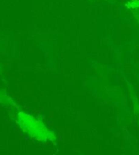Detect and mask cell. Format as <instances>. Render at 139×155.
Masks as SVG:
<instances>
[{
    "mask_svg": "<svg viewBox=\"0 0 139 155\" xmlns=\"http://www.w3.org/2000/svg\"><path fill=\"white\" fill-rule=\"evenodd\" d=\"M16 123L19 127L31 137L40 141H48L52 140L51 132L48 131L42 122L35 119L32 115L26 114L25 112L20 111L16 114Z\"/></svg>",
    "mask_w": 139,
    "mask_h": 155,
    "instance_id": "6da1fadb",
    "label": "cell"
},
{
    "mask_svg": "<svg viewBox=\"0 0 139 155\" xmlns=\"http://www.w3.org/2000/svg\"><path fill=\"white\" fill-rule=\"evenodd\" d=\"M3 99L5 100L8 105H14L12 100L9 97L7 96V94H6L5 92L3 91V90H0V102H1V103H3Z\"/></svg>",
    "mask_w": 139,
    "mask_h": 155,
    "instance_id": "7a4b0ae2",
    "label": "cell"
}]
</instances>
